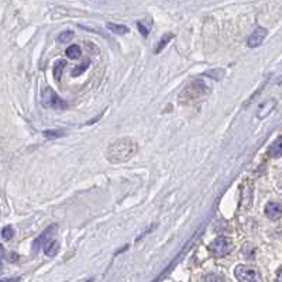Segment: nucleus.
Returning a JSON list of instances; mask_svg holds the SVG:
<instances>
[{
	"label": "nucleus",
	"mask_w": 282,
	"mask_h": 282,
	"mask_svg": "<svg viewBox=\"0 0 282 282\" xmlns=\"http://www.w3.org/2000/svg\"><path fill=\"white\" fill-rule=\"evenodd\" d=\"M151 27H153V20L151 19L137 21V28H138V31H140V34L143 37H147L148 33L151 31Z\"/></svg>",
	"instance_id": "9d476101"
},
{
	"label": "nucleus",
	"mask_w": 282,
	"mask_h": 282,
	"mask_svg": "<svg viewBox=\"0 0 282 282\" xmlns=\"http://www.w3.org/2000/svg\"><path fill=\"white\" fill-rule=\"evenodd\" d=\"M65 66H66V62H65L63 59L55 62V65H54V78H55L56 81H59V79H61V77H62V70Z\"/></svg>",
	"instance_id": "dca6fc26"
},
{
	"label": "nucleus",
	"mask_w": 282,
	"mask_h": 282,
	"mask_svg": "<svg viewBox=\"0 0 282 282\" xmlns=\"http://www.w3.org/2000/svg\"><path fill=\"white\" fill-rule=\"evenodd\" d=\"M55 230H56V226L55 225H51L49 227H47L44 232L35 239V241L33 243V250H34L35 253L38 251V248L42 246V244H45L47 241H49L51 240V237H52V234L55 233Z\"/></svg>",
	"instance_id": "0eeeda50"
},
{
	"label": "nucleus",
	"mask_w": 282,
	"mask_h": 282,
	"mask_svg": "<svg viewBox=\"0 0 282 282\" xmlns=\"http://www.w3.org/2000/svg\"><path fill=\"white\" fill-rule=\"evenodd\" d=\"M44 135H45V138H48V140H55V138L63 137V135H65V131H63V130H45V131H44Z\"/></svg>",
	"instance_id": "f3484780"
},
{
	"label": "nucleus",
	"mask_w": 282,
	"mask_h": 282,
	"mask_svg": "<svg viewBox=\"0 0 282 282\" xmlns=\"http://www.w3.org/2000/svg\"><path fill=\"white\" fill-rule=\"evenodd\" d=\"M58 250H59V243L55 241V240H49L47 241L45 244H44V253L45 255H48V257H55L56 254H58Z\"/></svg>",
	"instance_id": "1a4fd4ad"
},
{
	"label": "nucleus",
	"mask_w": 282,
	"mask_h": 282,
	"mask_svg": "<svg viewBox=\"0 0 282 282\" xmlns=\"http://www.w3.org/2000/svg\"><path fill=\"white\" fill-rule=\"evenodd\" d=\"M234 275L239 281L243 282L261 281L260 275L257 274V271L254 268L247 267V265H237L234 269Z\"/></svg>",
	"instance_id": "39448f33"
},
{
	"label": "nucleus",
	"mask_w": 282,
	"mask_h": 282,
	"mask_svg": "<svg viewBox=\"0 0 282 282\" xmlns=\"http://www.w3.org/2000/svg\"><path fill=\"white\" fill-rule=\"evenodd\" d=\"M42 102H44L45 106L54 107V109H66L68 107V103L63 99L59 98L51 88L44 89V92H42Z\"/></svg>",
	"instance_id": "20e7f679"
},
{
	"label": "nucleus",
	"mask_w": 282,
	"mask_h": 282,
	"mask_svg": "<svg viewBox=\"0 0 282 282\" xmlns=\"http://www.w3.org/2000/svg\"><path fill=\"white\" fill-rule=\"evenodd\" d=\"M3 257H5V248L0 244V258H3Z\"/></svg>",
	"instance_id": "412c9836"
},
{
	"label": "nucleus",
	"mask_w": 282,
	"mask_h": 282,
	"mask_svg": "<svg viewBox=\"0 0 282 282\" xmlns=\"http://www.w3.org/2000/svg\"><path fill=\"white\" fill-rule=\"evenodd\" d=\"M137 153V144L131 138H119L107 147L106 157L110 162L128 161Z\"/></svg>",
	"instance_id": "f257e3e1"
},
{
	"label": "nucleus",
	"mask_w": 282,
	"mask_h": 282,
	"mask_svg": "<svg viewBox=\"0 0 282 282\" xmlns=\"http://www.w3.org/2000/svg\"><path fill=\"white\" fill-rule=\"evenodd\" d=\"M203 75L206 78H210V79H213V81H222V79L225 78L226 72L223 68H215V69L206 70Z\"/></svg>",
	"instance_id": "f8f14e48"
},
{
	"label": "nucleus",
	"mask_w": 282,
	"mask_h": 282,
	"mask_svg": "<svg viewBox=\"0 0 282 282\" xmlns=\"http://www.w3.org/2000/svg\"><path fill=\"white\" fill-rule=\"evenodd\" d=\"M91 65V59H85V62L82 63V65H79V66H77L75 69L72 70V77H78V75H81L82 72H84L88 66Z\"/></svg>",
	"instance_id": "6ab92c4d"
},
{
	"label": "nucleus",
	"mask_w": 282,
	"mask_h": 282,
	"mask_svg": "<svg viewBox=\"0 0 282 282\" xmlns=\"http://www.w3.org/2000/svg\"><path fill=\"white\" fill-rule=\"evenodd\" d=\"M172 38H174V34H172V33H167V34L162 35L161 40H160V42L157 44V48L154 49L155 54H160L162 49L165 48V47L168 45L169 42H171V40H172Z\"/></svg>",
	"instance_id": "ddd939ff"
},
{
	"label": "nucleus",
	"mask_w": 282,
	"mask_h": 282,
	"mask_svg": "<svg viewBox=\"0 0 282 282\" xmlns=\"http://www.w3.org/2000/svg\"><path fill=\"white\" fill-rule=\"evenodd\" d=\"M65 54H66V56L70 58V59H78V58L81 56V48H79V45H77V44H72V45H69V47L66 48Z\"/></svg>",
	"instance_id": "2eb2a0df"
},
{
	"label": "nucleus",
	"mask_w": 282,
	"mask_h": 282,
	"mask_svg": "<svg viewBox=\"0 0 282 282\" xmlns=\"http://www.w3.org/2000/svg\"><path fill=\"white\" fill-rule=\"evenodd\" d=\"M267 35H268L267 28L257 27L253 33H251V35L248 37L247 45H248L250 48H257V47H260L261 44L264 42V40L267 38Z\"/></svg>",
	"instance_id": "423d86ee"
},
{
	"label": "nucleus",
	"mask_w": 282,
	"mask_h": 282,
	"mask_svg": "<svg viewBox=\"0 0 282 282\" xmlns=\"http://www.w3.org/2000/svg\"><path fill=\"white\" fill-rule=\"evenodd\" d=\"M106 27L109 28V30H110L112 33H114V34H117V35L127 34V33L130 31L127 26H123V24H117V23H107V24H106Z\"/></svg>",
	"instance_id": "9b49d317"
},
{
	"label": "nucleus",
	"mask_w": 282,
	"mask_h": 282,
	"mask_svg": "<svg viewBox=\"0 0 282 282\" xmlns=\"http://www.w3.org/2000/svg\"><path fill=\"white\" fill-rule=\"evenodd\" d=\"M2 269H3V265H2V261H0V272H2Z\"/></svg>",
	"instance_id": "4be33fe9"
},
{
	"label": "nucleus",
	"mask_w": 282,
	"mask_h": 282,
	"mask_svg": "<svg viewBox=\"0 0 282 282\" xmlns=\"http://www.w3.org/2000/svg\"><path fill=\"white\" fill-rule=\"evenodd\" d=\"M281 203L279 202H269V203L265 206V215H267L269 219H279L281 218Z\"/></svg>",
	"instance_id": "6e6552de"
},
{
	"label": "nucleus",
	"mask_w": 282,
	"mask_h": 282,
	"mask_svg": "<svg viewBox=\"0 0 282 282\" xmlns=\"http://www.w3.org/2000/svg\"><path fill=\"white\" fill-rule=\"evenodd\" d=\"M14 236V230L13 227H10V226H6L3 230H2V237L5 240H10L13 239Z\"/></svg>",
	"instance_id": "aec40b11"
},
{
	"label": "nucleus",
	"mask_w": 282,
	"mask_h": 282,
	"mask_svg": "<svg viewBox=\"0 0 282 282\" xmlns=\"http://www.w3.org/2000/svg\"><path fill=\"white\" fill-rule=\"evenodd\" d=\"M232 240L220 236V237L212 241L210 246H209V250H210V253L215 257H225V255H227V254L232 251Z\"/></svg>",
	"instance_id": "7ed1b4c3"
},
{
	"label": "nucleus",
	"mask_w": 282,
	"mask_h": 282,
	"mask_svg": "<svg viewBox=\"0 0 282 282\" xmlns=\"http://www.w3.org/2000/svg\"><path fill=\"white\" fill-rule=\"evenodd\" d=\"M74 38V33L70 30H65L61 34L58 35V42H69Z\"/></svg>",
	"instance_id": "a211bd4d"
},
{
	"label": "nucleus",
	"mask_w": 282,
	"mask_h": 282,
	"mask_svg": "<svg viewBox=\"0 0 282 282\" xmlns=\"http://www.w3.org/2000/svg\"><path fill=\"white\" fill-rule=\"evenodd\" d=\"M209 88L199 81H193L190 82L185 89L182 91V93L179 95V100L183 103H190V102H195L197 99L203 98L204 95L207 93Z\"/></svg>",
	"instance_id": "f03ea898"
},
{
	"label": "nucleus",
	"mask_w": 282,
	"mask_h": 282,
	"mask_svg": "<svg viewBox=\"0 0 282 282\" xmlns=\"http://www.w3.org/2000/svg\"><path fill=\"white\" fill-rule=\"evenodd\" d=\"M271 155L274 158H279L282 155V137H278L271 146Z\"/></svg>",
	"instance_id": "4468645a"
}]
</instances>
